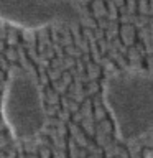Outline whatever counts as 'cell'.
<instances>
[{
	"label": "cell",
	"instance_id": "6da1fadb",
	"mask_svg": "<svg viewBox=\"0 0 153 158\" xmlns=\"http://www.w3.org/2000/svg\"><path fill=\"white\" fill-rule=\"evenodd\" d=\"M115 133L122 142H133L153 132V73L123 69L110 74L102 87Z\"/></svg>",
	"mask_w": 153,
	"mask_h": 158
},
{
	"label": "cell",
	"instance_id": "7a4b0ae2",
	"mask_svg": "<svg viewBox=\"0 0 153 158\" xmlns=\"http://www.w3.org/2000/svg\"><path fill=\"white\" fill-rule=\"evenodd\" d=\"M0 112L15 140L35 138L48 122L39 86L30 73L13 68L5 82Z\"/></svg>",
	"mask_w": 153,
	"mask_h": 158
},
{
	"label": "cell",
	"instance_id": "3957f363",
	"mask_svg": "<svg viewBox=\"0 0 153 158\" xmlns=\"http://www.w3.org/2000/svg\"><path fill=\"white\" fill-rule=\"evenodd\" d=\"M82 10L72 0H0V22L23 30L77 23Z\"/></svg>",
	"mask_w": 153,
	"mask_h": 158
},
{
	"label": "cell",
	"instance_id": "277c9868",
	"mask_svg": "<svg viewBox=\"0 0 153 158\" xmlns=\"http://www.w3.org/2000/svg\"><path fill=\"white\" fill-rule=\"evenodd\" d=\"M145 158H153V150H151V152H148L147 155H145Z\"/></svg>",
	"mask_w": 153,
	"mask_h": 158
}]
</instances>
